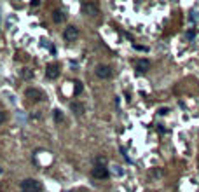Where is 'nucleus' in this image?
Returning <instances> with one entry per match:
<instances>
[{
  "instance_id": "obj_17",
  "label": "nucleus",
  "mask_w": 199,
  "mask_h": 192,
  "mask_svg": "<svg viewBox=\"0 0 199 192\" xmlns=\"http://www.w3.org/2000/svg\"><path fill=\"white\" fill-rule=\"evenodd\" d=\"M4 121H5V114H4V112H2V110H0V124H2V122H4Z\"/></svg>"
},
{
  "instance_id": "obj_3",
  "label": "nucleus",
  "mask_w": 199,
  "mask_h": 192,
  "mask_svg": "<svg viewBox=\"0 0 199 192\" xmlns=\"http://www.w3.org/2000/svg\"><path fill=\"white\" fill-rule=\"evenodd\" d=\"M25 96L30 98L32 101H42V100H45V95H44L40 89H37V87H28V89L25 91Z\"/></svg>"
},
{
  "instance_id": "obj_6",
  "label": "nucleus",
  "mask_w": 199,
  "mask_h": 192,
  "mask_svg": "<svg viewBox=\"0 0 199 192\" xmlns=\"http://www.w3.org/2000/svg\"><path fill=\"white\" fill-rule=\"evenodd\" d=\"M149 68H150V61H149V59L140 58V59H136V61H135V70H136L138 74H145Z\"/></svg>"
},
{
  "instance_id": "obj_16",
  "label": "nucleus",
  "mask_w": 199,
  "mask_h": 192,
  "mask_svg": "<svg viewBox=\"0 0 199 192\" xmlns=\"http://www.w3.org/2000/svg\"><path fill=\"white\" fill-rule=\"evenodd\" d=\"M133 47H135V49H138V51H147V47H143V45H136V44H133Z\"/></svg>"
},
{
  "instance_id": "obj_20",
  "label": "nucleus",
  "mask_w": 199,
  "mask_h": 192,
  "mask_svg": "<svg viewBox=\"0 0 199 192\" xmlns=\"http://www.w3.org/2000/svg\"><path fill=\"white\" fill-rule=\"evenodd\" d=\"M0 173H2V168H0Z\"/></svg>"
},
{
  "instance_id": "obj_1",
  "label": "nucleus",
  "mask_w": 199,
  "mask_h": 192,
  "mask_svg": "<svg viewBox=\"0 0 199 192\" xmlns=\"http://www.w3.org/2000/svg\"><path fill=\"white\" fill-rule=\"evenodd\" d=\"M21 191L23 192H40L42 191V185H40L37 180H33V178H26V180H23L19 183Z\"/></svg>"
},
{
  "instance_id": "obj_10",
  "label": "nucleus",
  "mask_w": 199,
  "mask_h": 192,
  "mask_svg": "<svg viewBox=\"0 0 199 192\" xmlns=\"http://www.w3.org/2000/svg\"><path fill=\"white\" fill-rule=\"evenodd\" d=\"M70 108H72V112H74L75 115L84 114V105H82V103H79V101H74V103L70 105Z\"/></svg>"
},
{
  "instance_id": "obj_15",
  "label": "nucleus",
  "mask_w": 199,
  "mask_h": 192,
  "mask_svg": "<svg viewBox=\"0 0 199 192\" xmlns=\"http://www.w3.org/2000/svg\"><path fill=\"white\" fill-rule=\"evenodd\" d=\"M23 77L30 79V77H32V72H30V70H23Z\"/></svg>"
},
{
  "instance_id": "obj_19",
  "label": "nucleus",
  "mask_w": 199,
  "mask_h": 192,
  "mask_svg": "<svg viewBox=\"0 0 199 192\" xmlns=\"http://www.w3.org/2000/svg\"><path fill=\"white\" fill-rule=\"evenodd\" d=\"M37 5H40V2H37V0H33V2H32V7H37Z\"/></svg>"
},
{
  "instance_id": "obj_2",
  "label": "nucleus",
  "mask_w": 199,
  "mask_h": 192,
  "mask_svg": "<svg viewBox=\"0 0 199 192\" xmlns=\"http://www.w3.org/2000/svg\"><path fill=\"white\" fill-rule=\"evenodd\" d=\"M80 11H82L84 14L91 16V18H96V16L100 14L98 5H94L93 2H84V4H80Z\"/></svg>"
},
{
  "instance_id": "obj_11",
  "label": "nucleus",
  "mask_w": 199,
  "mask_h": 192,
  "mask_svg": "<svg viewBox=\"0 0 199 192\" xmlns=\"http://www.w3.org/2000/svg\"><path fill=\"white\" fill-rule=\"evenodd\" d=\"M54 121H56V122H61V121H63V114H61L60 108L54 110Z\"/></svg>"
},
{
  "instance_id": "obj_8",
  "label": "nucleus",
  "mask_w": 199,
  "mask_h": 192,
  "mask_svg": "<svg viewBox=\"0 0 199 192\" xmlns=\"http://www.w3.org/2000/svg\"><path fill=\"white\" fill-rule=\"evenodd\" d=\"M45 77L47 79H58L60 77V66L56 63H49L45 68Z\"/></svg>"
},
{
  "instance_id": "obj_18",
  "label": "nucleus",
  "mask_w": 199,
  "mask_h": 192,
  "mask_svg": "<svg viewBox=\"0 0 199 192\" xmlns=\"http://www.w3.org/2000/svg\"><path fill=\"white\" fill-rule=\"evenodd\" d=\"M159 114H161V115H164V114H168V108H161V110H159Z\"/></svg>"
},
{
  "instance_id": "obj_5",
  "label": "nucleus",
  "mask_w": 199,
  "mask_h": 192,
  "mask_svg": "<svg viewBox=\"0 0 199 192\" xmlns=\"http://www.w3.org/2000/svg\"><path fill=\"white\" fill-rule=\"evenodd\" d=\"M63 37H65L66 42H74V40H77V37H79V28H77V26H74V25L66 26V28H65V32H63Z\"/></svg>"
},
{
  "instance_id": "obj_13",
  "label": "nucleus",
  "mask_w": 199,
  "mask_h": 192,
  "mask_svg": "<svg viewBox=\"0 0 199 192\" xmlns=\"http://www.w3.org/2000/svg\"><path fill=\"white\" fill-rule=\"evenodd\" d=\"M74 84H75V95H79L80 91H82V82L77 80V82H74Z\"/></svg>"
},
{
  "instance_id": "obj_9",
  "label": "nucleus",
  "mask_w": 199,
  "mask_h": 192,
  "mask_svg": "<svg viewBox=\"0 0 199 192\" xmlns=\"http://www.w3.org/2000/svg\"><path fill=\"white\" fill-rule=\"evenodd\" d=\"M66 16H68V14H66L63 9H54V11H53V21H54V23H63V21L66 19Z\"/></svg>"
},
{
  "instance_id": "obj_7",
  "label": "nucleus",
  "mask_w": 199,
  "mask_h": 192,
  "mask_svg": "<svg viewBox=\"0 0 199 192\" xmlns=\"http://www.w3.org/2000/svg\"><path fill=\"white\" fill-rule=\"evenodd\" d=\"M108 166H94L93 168V176L94 178H100V180H103V178H108Z\"/></svg>"
},
{
  "instance_id": "obj_14",
  "label": "nucleus",
  "mask_w": 199,
  "mask_h": 192,
  "mask_svg": "<svg viewBox=\"0 0 199 192\" xmlns=\"http://www.w3.org/2000/svg\"><path fill=\"white\" fill-rule=\"evenodd\" d=\"M112 170H114V173H115V175H122V170H120L119 166H114Z\"/></svg>"
},
{
  "instance_id": "obj_12",
  "label": "nucleus",
  "mask_w": 199,
  "mask_h": 192,
  "mask_svg": "<svg viewBox=\"0 0 199 192\" xmlns=\"http://www.w3.org/2000/svg\"><path fill=\"white\" fill-rule=\"evenodd\" d=\"M94 166H107V159H105V157H101V155L96 157V164H94Z\"/></svg>"
},
{
  "instance_id": "obj_4",
  "label": "nucleus",
  "mask_w": 199,
  "mask_h": 192,
  "mask_svg": "<svg viewBox=\"0 0 199 192\" xmlns=\"http://www.w3.org/2000/svg\"><path fill=\"white\" fill-rule=\"evenodd\" d=\"M94 74H96L98 79H110V77L114 75V72H112V68L108 65H98L94 68Z\"/></svg>"
}]
</instances>
